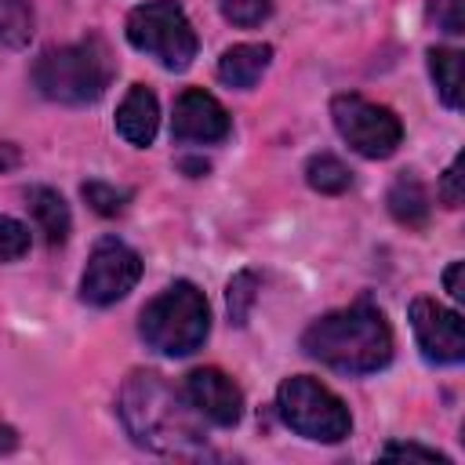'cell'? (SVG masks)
Returning a JSON list of instances; mask_svg holds the SVG:
<instances>
[{"label":"cell","mask_w":465,"mask_h":465,"mask_svg":"<svg viewBox=\"0 0 465 465\" xmlns=\"http://www.w3.org/2000/svg\"><path fill=\"white\" fill-rule=\"evenodd\" d=\"M120 421L134 443L160 454H200L203 429L189 396L156 371H131L120 389Z\"/></svg>","instance_id":"obj_1"},{"label":"cell","mask_w":465,"mask_h":465,"mask_svg":"<svg viewBox=\"0 0 465 465\" xmlns=\"http://www.w3.org/2000/svg\"><path fill=\"white\" fill-rule=\"evenodd\" d=\"M302 349L331 371L371 374L392 360V331L381 309L356 302L312 320L302 334Z\"/></svg>","instance_id":"obj_2"},{"label":"cell","mask_w":465,"mask_h":465,"mask_svg":"<svg viewBox=\"0 0 465 465\" xmlns=\"http://www.w3.org/2000/svg\"><path fill=\"white\" fill-rule=\"evenodd\" d=\"M113 51L102 36H84L62 47H47L33 62V87L62 105H87L105 94L113 80Z\"/></svg>","instance_id":"obj_3"},{"label":"cell","mask_w":465,"mask_h":465,"mask_svg":"<svg viewBox=\"0 0 465 465\" xmlns=\"http://www.w3.org/2000/svg\"><path fill=\"white\" fill-rule=\"evenodd\" d=\"M138 331L149 349L163 356H189L207 341L211 331V309L196 283L178 280L163 294H156L138 320Z\"/></svg>","instance_id":"obj_4"},{"label":"cell","mask_w":465,"mask_h":465,"mask_svg":"<svg viewBox=\"0 0 465 465\" xmlns=\"http://www.w3.org/2000/svg\"><path fill=\"white\" fill-rule=\"evenodd\" d=\"M276 411L287 429L316 443H341L352 432L349 407L309 374H294L276 389Z\"/></svg>","instance_id":"obj_5"},{"label":"cell","mask_w":465,"mask_h":465,"mask_svg":"<svg viewBox=\"0 0 465 465\" xmlns=\"http://www.w3.org/2000/svg\"><path fill=\"white\" fill-rule=\"evenodd\" d=\"M127 40L131 47L153 54L163 69H174V73L189 69L200 47L196 29L185 18L178 0H153V4L134 7L127 15Z\"/></svg>","instance_id":"obj_6"},{"label":"cell","mask_w":465,"mask_h":465,"mask_svg":"<svg viewBox=\"0 0 465 465\" xmlns=\"http://www.w3.org/2000/svg\"><path fill=\"white\" fill-rule=\"evenodd\" d=\"M338 134L367 160H385L403 142V124L389 105L367 102L363 94H338L331 102Z\"/></svg>","instance_id":"obj_7"},{"label":"cell","mask_w":465,"mask_h":465,"mask_svg":"<svg viewBox=\"0 0 465 465\" xmlns=\"http://www.w3.org/2000/svg\"><path fill=\"white\" fill-rule=\"evenodd\" d=\"M142 276V258L124 240L105 236L94 243L87 269L80 276V298L87 305H113L120 302Z\"/></svg>","instance_id":"obj_8"},{"label":"cell","mask_w":465,"mask_h":465,"mask_svg":"<svg viewBox=\"0 0 465 465\" xmlns=\"http://www.w3.org/2000/svg\"><path fill=\"white\" fill-rule=\"evenodd\" d=\"M411 327L418 338V349L432 363H458L465 356V331L461 316L432 298H414L411 302Z\"/></svg>","instance_id":"obj_9"},{"label":"cell","mask_w":465,"mask_h":465,"mask_svg":"<svg viewBox=\"0 0 465 465\" xmlns=\"http://www.w3.org/2000/svg\"><path fill=\"white\" fill-rule=\"evenodd\" d=\"M193 403V411L211 421V425H222V429H232L243 414V392L240 385L218 371V367H196L185 374V389H182Z\"/></svg>","instance_id":"obj_10"},{"label":"cell","mask_w":465,"mask_h":465,"mask_svg":"<svg viewBox=\"0 0 465 465\" xmlns=\"http://www.w3.org/2000/svg\"><path fill=\"white\" fill-rule=\"evenodd\" d=\"M232 131V120L225 113V105L200 91V87H185L178 98H174V116H171V134L178 142H222L225 134Z\"/></svg>","instance_id":"obj_11"},{"label":"cell","mask_w":465,"mask_h":465,"mask_svg":"<svg viewBox=\"0 0 465 465\" xmlns=\"http://www.w3.org/2000/svg\"><path fill=\"white\" fill-rule=\"evenodd\" d=\"M156 127H160V105H156V94H153L149 87L134 84V87L124 94L120 109H116V131H120L124 142L145 149V145H153Z\"/></svg>","instance_id":"obj_12"},{"label":"cell","mask_w":465,"mask_h":465,"mask_svg":"<svg viewBox=\"0 0 465 465\" xmlns=\"http://www.w3.org/2000/svg\"><path fill=\"white\" fill-rule=\"evenodd\" d=\"M272 62V47L269 44H232L222 58H218V76L229 87H254L262 80V73Z\"/></svg>","instance_id":"obj_13"},{"label":"cell","mask_w":465,"mask_h":465,"mask_svg":"<svg viewBox=\"0 0 465 465\" xmlns=\"http://www.w3.org/2000/svg\"><path fill=\"white\" fill-rule=\"evenodd\" d=\"M25 203H29V211H33L40 232H44V240L51 247L65 243V236L73 229V218H69V207H65L62 193L51 189V185H29L25 189Z\"/></svg>","instance_id":"obj_14"},{"label":"cell","mask_w":465,"mask_h":465,"mask_svg":"<svg viewBox=\"0 0 465 465\" xmlns=\"http://www.w3.org/2000/svg\"><path fill=\"white\" fill-rule=\"evenodd\" d=\"M389 214L400 222V225H407V229H425L429 225V211H432V203H429V193H425V185H421V178L418 174H411V171H403L392 185H389Z\"/></svg>","instance_id":"obj_15"},{"label":"cell","mask_w":465,"mask_h":465,"mask_svg":"<svg viewBox=\"0 0 465 465\" xmlns=\"http://www.w3.org/2000/svg\"><path fill=\"white\" fill-rule=\"evenodd\" d=\"M429 73L436 84V94L447 109H461V51L454 47H432L429 51Z\"/></svg>","instance_id":"obj_16"},{"label":"cell","mask_w":465,"mask_h":465,"mask_svg":"<svg viewBox=\"0 0 465 465\" xmlns=\"http://www.w3.org/2000/svg\"><path fill=\"white\" fill-rule=\"evenodd\" d=\"M305 182H309L316 193L338 196V193H345V189L352 185V171H349L338 156L320 153V156H312V160L305 163Z\"/></svg>","instance_id":"obj_17"},{"label":"cell","mask_w":465,"mask_h":465,"mask_svg":"<svg viewBox=\"0 0 465 465\" xmlns=\"http://www.w3.org/2000/svg\"><path fill=\"white\" fill-rule=\"evenodd\" d=\"M33 36L29 0H0V47H25Z\"/></svg>","instance_id":"obj_18"},{"label":"cell","mask_w":465,"mask_h":465,"mask_svg":"<svg viewBox=\"0 0 465 465\" xmlns=\"http://www.w3.org/2000/svg\"><path fill=\"white\" fill-rule=\"evenodd\" d=\"M80 193H84V200L102 214V218H113V214H120L124 207H127V200H131V189L127 185H113V182H84L80 185Z\"/></svg>","instance_id":"obj_19"},{"label":"cell","mask_w":465,"mask_h":465,"mask_svg":"<svg viewBox=\"0 0 465 465\" xmlns=\"http://www.w3.org/2000/svg\"><path fill=\"white\" fill-rule=\"evenodd\" d=\"M254 298H258V276H254L251 269L236 272V276L229 280V291H225V302H229V316H232V323H240V327L247 323Z\"/></svg>","instance_id":"obj_20"},{"label":"cell","mask_w":465,"mask_h":465,"mask_svg":"<svg viewBox=\"0 0 465 465\" xmlns=\"http://www.w3.org/2000/svg\"><path fill=\"white\" fill-rule=\"evenodd\" d=\"M218 7H222V15H225L232 25L251 29V25H262V22L269 18L272 0H218Z\"/></svg>","instance_id":"obj_21"},{"label":"cell","mask_w":465,"mask_h":465,"mask_svg":"<svg viewBox=\"0 0 465 465\" xmlns=\"http://www.w3.org/2000/svg\"><path fill=\"white\" fill-rule=\"evenodd\" d=\"M29 251V229L7 214H0V262H15Z\"/></svg>","instance_id":"obj_22"},{"label":"cell","mask_w":465,"mask_h":465,"mask_svg":"<svg viewBox=\"0 0 465 465\" xmlns=\"http://www.w3.org/2000/svg\"><path fill=\"white\" fill-rule=\"evenodd\" d=\"M429 22H436V29L458 36L465 33V11L461 0H429Z\"/></svg>","instance_id":"obj_23"},{"label":"cell","mask_w":465,"mask_h":465,"mask_svg":"<svg viewBox=\"0 0 465 465\" xmlns=\"http://www.w3.org/2000/svg\"><path fill=\"white\" fill-rule=\"evenodd\" d=\"M381 458H418V461H440V465H447V454H440L432 447H418V443H389L381 450Z\"/></svg>","instance_id":"obj_24"},{"label":"cell","mask_w":465,"mask_h":465,"mask_svg":"<svg viewBox=\"0 0 465 465\" xmlns=\"http://www.w3.org/2000/svg\"><path fill=\"white\" fill-rule=\"evenodd\" d=\"M440 196L447 207H458L461 203V156L450 160V167L443 171V182H440Z\"/></svg>","instance_id":"obj_25"},{"label":"cell","mask_w":465,"mask_h":465,"mask_svg":"<svg viewBox=\"0 0 465 465\" xmlns=\"http://www.w3.org/2000/svg\"><path fill=\"white\" fill-rule=\"evenodd\" d=\"M461 269H465V262H450V265H447V272H443V283H447V291H450V298H454V302H461V298H465Z\"/></svg>","instance_id":"obj_26"},{"label":"cell","mask_w":465,"mask_h":465,"mask_svg":"<svg viewBox=\"0 0 465 465\" xmlns=\"http://www.w3.org/2000/svg\"><path fill=\"white\" fill-rule=\"evenodd\" d=\"M15 447H18V432L7 421H0V454H11Z\"/></svg>","instance_id":"obj_27"}]
</instances>
